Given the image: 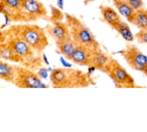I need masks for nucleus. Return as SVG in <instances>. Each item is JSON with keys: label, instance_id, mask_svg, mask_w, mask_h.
Here are the masks:
<instances>
[{"label": "nucleus", "instance_id": "f257e3e1", "mask_svg": "<svg viewBox=\"0 0 147 132\" xmlns=\"http://www.w3.org/2000/svg\"><path fill=\"white\" fill-rule=\"evenodd\" d=\"M49 79L55 88H78L88 87L95 83L91 80V75L88 73L70 67L52 69Z\"/></svg>", "mask_w": 147, "mask_h": 132}, {"label": "nucleus", "instance_id": "f03ea898", "mask_svg": "<svg viewBox=\"0 0 147 132\" xmlns=\"http://www.w3.org/2000/svg\"><path fill=\"white\" fill-rule=\"evenodd\" d=\"M10 35L20 37L37 54H42L44 49L49 45L45 29L36 24H23L12 26L10 30Z\"/></svg>", "mask_w": 147, "mask_h": 132}, {"label": "nucleus", "instance_id": "7ed1b4c3", "mask_svg": "<svg viewBox=\"0 0 147 132\" xmlns=\"http://www.w3.org/2000/svg\"><path fill=\"white\" fill-rule=\"evenodd\" d=\"M64 16H65V20H67L65 23L71 33V38L76 43V45H84L90 48L91 50L101 49L100 43L95 38V36L91 33V31L78 18L74 17L69 13H65Z\"/></svg>", "mask_w": 147, "mask_h": 132}, {"label": "nucleus", "instance_id": "20e7f679", "mask_svg": "<svg viewBox=\"0 0 147 132\" xmlns=\"http://www.w3.org/2000/svg\"><path fill=\"white\" fill-rule=\"evenodd\" d=\"M103 73L112 79L117 88H138L134 78L115 59H110L109 63L103 69Z\"/></svg>", "mask_w": 147, "mask_h": 132}, {"label": "nucleus", "instance_id": "39448f33", "mask_svg": "<svg viewBox=\"0 0 147 132\" xmlns=\"http://www.w3.org/2000/svg\"><path fill=\"white\" fill-rule=\"evenodd\" d=\"M120 54L132 69L140 71L147 76V56L136 45H126V48L121 50Z\"/></svg>", "mask_w": 147, "mask_h": 132}, {"label": "nucleus", "instance_id": "423d86ee", "mask_svg": "<svg viewBox=\"0 0 147 132\" xmlns=\"http://www.w3.org/2000/svg\"><path fill=\"white\" fill-rule=\"evenodd\" d=\"M14 84L20 88H48L37 73H33L24 67L16 68Z\"/></svg>", "mask_w": 147, "mask_h": 132}, {"label": "nucleus", "instance_id": "0eeeda50", "mask_svg": "<svg viewBox=\"0 0 147 132\" xmlns=\"http://www.w3.org/2000/svg\"><path fill=\"white\" fill-rule=\"evenodd\" d=\"M48 11L44 4L39 0H22L20 19L36 20L39 18H47Z\"/></svg>", "mask_w": 147, "mask_h": 132}, {"label": "nucleus", "instance_id": "6e6552de", "mask_svg": "<svg viewBox=\"0 0 147 132\" xmlns=\"http://www.w3.org/2000/svg\"><path fill=\"white\" fill-rule=\"evenodd\" d=\"M7 44L11 46V49L23 59V61H33L34 60V50L27 44L25 41H23L18 36H11L7 39Z\"/></svg>", "mask_w": 147, "mask_h": 132}, {"label": "nucleus", "instance_id": "1a4fd4ad", "mask_svg": "<svg viewBox=\"0 0 147 132\" xmlns=\"http://www.w3.org/2000/svg\"><path fill=\"white\" fill-rule=\"evenodd\" d=\"M95 50H91L84 45H76L72 55L70 56V61L74 64L81 65V67H89L93 63V55Z\"/></svg>", "mask_w": 147, "mask_h": 132}, {"label": "nucleus", "instance_id": "9d476101", "mask_svg": "<svg viewBox=\"0 0 147 132\" xmlns=\"http://www.w3.org/2000/svg\"><path fill=\"white\" fill-rule=\"evenodd\" d=\"M45 32H48L55 41H63L71 38V33L67 23H63L62 20L50 23L47 26V29H45Z\"/></svg>", "mask_w": 147, "mask_h": 132}, {"label": "nucleus", "instance_id": "9b49d317", "mask_svg": "<svg viewBox=\"0 0 147 132\" xmlns=\"http://www.w3.org/2000/svg\"><path fill=\"white\" fill-rule=\"evenodd\" d=\"M100 11H101V16H102V19L106 24H108L110 27H114L121 22V17L119 14L112 6H100Z\"/></svg>", "mask_w": 147, "mask_h": 132}, {"label": "nucleus", "instance_id": "f8f14e48", "mask_svg": "<svg viewBox=\"0 0 147 132\" xmlns=\"http://www.w3.org/2000/svg\"><path fill=\"white\" fill-rule=\"evenodd\" d=\"M114 6L117 10L119 14L122 16L123 18H126V20H128L129 23H133L134 20V16H135V10L128 4L126 0H113Z\"/></svg>", "mask_w": 147, "mask_h": 132}, {"label": "nucleus", "instance_id": "ddd939ff", "mask_svg": "<svg viewBox=\"0 0 147 132\" xmlns=\"http://www.w3.org/2000/svg\"><path fill=\"white\" fill-rule=\"evenodd\" d=\"M56 46H57L58 52L69 60L74 50L76 48V43L74 42L72 38H68V39H63V41H56Z\"/></svg>", "mask_w": 147, "mask_h": 132}, {"label": "nucleus", "instance_id": "4468645a", "mask_svg": "<svg viewBox=\"0 0 147 132\" xmlns=\"http://www.w3.org/2000/svg\"><path fill=\"white\" fill-rule=\"evenodd\" d=\"M110 59L112 57L108 56L106 52H103L101 49L95 50L94 55H93V63H91V65H94L97 70L103 71V69L106 68V65L109 63Z\"/></svg>", "mask_w": 147, "mask_h": 132}, {"label": "nucleus", "instance_id": "2eb2a0df", "mask_svg": "<svg viewBox=\"0 0 147 132\" xmlns=\"http://www.w3.org/2000/svg\"><path fill=\"white\" fill-rule=\"evenodd\" d=\"M0 59L10 62H24L20 56H18L7 43H0Z\"/></svg>", "mask_w": 147, "mask_h": 132}, {"label": "nucleus", "instance_id": "dca6fc26", "mask_svg": "<svg viewBox=\"0 0 147 132\" xmlns=\"http://www.w3.org/2000/svg\"><path fill=\"white\" fill-rule=\"evenodd\" d=\"M0 79H3L7 82L14 83L16 80V67L8 64L5 61L0 60Z\"/></svg>", "mask_w": 147, "mask_h": 132}, {"label": "nucleus", "instance_id": "f3484780", "mask_svg": "<svg viewBox=\"0 0 147 132\" xmlns=\"http://www.w3.org/2000/svg\"><path fill=\"white\" fill-rule=\"evenodd\" d=\"M114 30H115L119 35H120L126 42H131V43H132V42L135 39V37H134V35L132 33V30H131L129 25H128V23H126V22H123V20H121L120 23H119V24L114 27Z\"/></svg>", "mask_w": 147, "mask_h": 132}, {"label": "nucleus", "instance_id": "a211bd4d", "mask_svg": "<svg viewBox=\"0 0 147 132\" xmlns=\"http://www.w3.org/2000/svg\"><path fill=\"white\" fill-rule=\"evenodd\" d=\"M132 24H134L140 30H147V8L141 7L135 11L134 20Z\"/></svg>", "mask_w": 147, "mask_h": 132}, {"label": "nucleus", "instance_id": "6ab92c4d", "mask_svg": "<svg viewBox=\"0 0 147 132\" xmlns=\"http://www.w3.org/2000/svg\"><path fill=\"white\" fill-rule=\"evenodd\" d=\"M1 3H4L10 10H12L14 13L18 14V18L20 19V8H22V0H0Z\"/></svg>", "mask_w": 147, "mask_h": 132}, {"label": "nucleus", "instance_id": "aec40b11", "mask_svg": "<svg viewBox=\"0 0 147 132\" xmlns=\"http://www.w3.org/2000/svg\"><path fill=\"white\" fill-rule=\"evenodd\" d=\"M50 8H51V18H50V23L63 20L64 13L62 12L61 8H57V7H55V6H51Z\"/></svg>", "mask_w": 147, "mask_h": 132}, {"label": "nucleus", "instance_id": "412c9836", "mask_svg": "<svg viewBox=\"0 0 147 132\" xmlns=\"http://www.w3.org/2000/svg\"><path fill=\"white\" fill-rule=\"evenodd\" d=\"M135 39L139 42L140 44H147V30H140L138 31L135 35Z\"/></svg>", "mask_w": 147, "mask_h": 132}, {"label": "nucleus", "instance_id": "4be33fe9", "mask_svg": "<svg viewBox=\"0 0 147 132\" xmlns=\"http://www.w3.org/2000/svg\"><path fill=\"white\" fill-rule=\"evenodd\" d=\"M126 1L129 4L135 11L139 10V8H141V7H144V1L142 0H126Z\"/></svg>", "mask_w": 147, "mask_h": 132}, {"label": "nucleus", "instance_id": "5701e85b", "mask_svg": "<svg viewBox=\"0 0 147 132\" xmlns=\"http://www.w3.org/2000/svg\"><path fill=\"white\" fill-rule=\"evenodd\" d=\"M37 75H38L40 79L49 78V75H48V68H39L38 70H37Z\"/></svg>", "mask_w": 147, "mask_h": 132}, {"label": "nucleus", "instance_id": "b1692460", "mask_svg": "<svg viewBox=\"0 0 147 132\" xmlns=\"http://www.w3.org/2000/svg\"><path fill=\"white\" fill-rule=\"evenodd\" d=\"M5 42V35L0 31V43H4Z\"/></svg>", "mask_w": 147, "mask_h": 132}, {"label": "nucleus", "instance_id": "393cba45", "mask_svg": "<svg viewBox=\"0 0 147 132\" xmlns=\"http://www.w3.org/2000/svg\"><path fill=\"white\" fill-rule=\"evenodd\" d=\"M61 62L63 63V65H64V67H71V64H70V63H68V62H65V61H64L63 59L61 60Z\"/></svg>", "mask_w": 147, "mask_h": 132}, {"label": "nucleus", "instance_id": "a878e982", "mask_svg": "<svg viewBox=\"0 0 147 132\" xmlns=\"http://www.w3.org/2000/svg\"><path fill=\"white\" fill-rule=\"evenodd\" d=\"M58 6L61 10H63V0H58Z\"/></svg>", "mask_w": 147, "mask_h": 132}, {"label": "nucleus", "instance_id": "bb28decb", "mask_svg": "<svg viewBox=\"0 0 147 132\" xmlns=\"http://www.w3.org/2000/svg\"><path fill=\"white\" fill-rule=\"evenodd\" d=\"M43 61L47 63V64H49V62H48V60H47V56H43Z\"/></svg>", "mask_w": 147, "mask_h": 132}, {"label": "nucleus", "instance_id": "cd10ccee", "mask_svg": "<svg viewBox=\"0 0 147 132\" xmlns=\"http://www.w3.org/2000/svg\"><path fill=\"white\" fill-rule=\"evenodd\" d=\"M90 1H93V0H84V4H86V5H88Z\"/></svg>", "mask_w": 147, "mask_h": 132}]
</instances>
